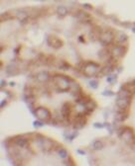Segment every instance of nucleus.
<instances>
[{"instance_id":"f257e3e1","label":"nucleus","mask_w":135,"mask_h":166,"mask_svg":"<svg viewBox=\"0 0 135 166\" xmlns=\"http://www.w3.org/2000/svg\"><path fill=\"white\" fill-rule=\"evenodd\" d=\"M56 89L58 92H68L70 90V84L72 79L69 76L63 74H57L53 77Z\"/></svg>"},{"instance_id":"f03ea898","label":"nucleus","mask_w":135,"mask_h":166,"mask_svg":"<svg viewBox=\"0 0 135 166\" xmlns=\"http://www.w3.org/2000/svg\"><path fill=\"white\" fill-rule=\"evenodd\" d=\"M101 65L93 61L86 62V63H84V65L82 67V73L88 77L97 76L99 73H101Z\"/></svg>"},{"instance_id":"7ed1b4c3","label":"nucleus","mask_w":135,"mask_h":166,"mask_svg":"<svg viewBox=\"0 0 135 166\" xmlns=\"http://www.w3.org/2000/svg\"><path fill=\"white\" fill-rule=\"evenodd\" d=\"M118 135L125 143L130 144V145L135 143V133L131 128L122 127L121 129H119Z\"/></svg>"},{"instance_id":"20e7f679","label":"nucleus","mask_w":135,"mask_h":166,"mask_svg":"<svg viewBox=\"0 0 135 166\" xmlns=\"http://www.w3.org/2000/svg\"><path fill=\"white\" fill-rule=\"evenodd\" d=\"M37 141H38L39 143V146H40L41 148H42L44 151H52L53 149H56L57 147H58V143L53 141V139H48V137H43V139H41V137H38L37 139Z\"/></svg>"},{"instance_id":"39448f33","label":"nucleus","mask_w":135,"mask_h":166,"mask_svg":"<svg viewBox=\"0 0 135 166\" xmlns=\"http://www.w3.org/2000/svg\"><path fill=\"white\" fill-rule=\"evenodd\" d=\"M33 114L38 120L42 121V122H44V123L45 122H51V120H52L51 111L45 107H38L33 112Z\"/></svg>"},{"instance_id":"423d86ee","label":"nucleus","mask_w":135,"mask_h":166,"mask_svg":"<svg viewBox=\"0 0 135 166\" xmlns=\"http://www.w3.org/2000/svg\"><path fill=\"white\" fill-rule=\"evenodd\" d=\"M115 40V35L112 31L110 30H105L102 31L101 36H99V41L101 43V45L103 46H110Z\"/></svg>"},{"instance_id":"0eeeda50","label":"nucleus","mask_w":135,"mask_h":166,"mask_svg":"<svg viewBox=\"0 0 135 166\" xmlns=\"http://www.w3.org/2000/svg\"><path fill=\"white\" fill-rule=\"evenodd\" d=\"M110 53H111V57L113 59H121L127 53V47L124 45H115L112 47V49H110Z\"/></svg>"},{"instance_id":"6e6552de","label":"nucleus","mask_w":135,"mask_h":166,"mask_svg":"<svg viewBox=\"0 0 135 166\" xmlns=\"http://www.w3.org/2000/svg\"><path fill=\"white\" fill-rule=\"evenodd\" d=\"M130 102H131V97L117 96V99H116V101H115V105H116L117 109L127 111V109L130 106Z\"/></svg>"},{"instance_id":"1a4fd4ad","label":"nucleus","mask_w":135,"mask_h":166,"mask_svg":"<svg viewBox=\"0 0 135 166\" xmlns=\"http://www.w3.org/2000/svg\"><path fill=\"white\" fill-rule=\"evenodd\" d=\"M86 124V114H77L73 121L74 128L76 130H80L82 129Z\"/></svg>"},{"instance_id":"9d476101","label":"nucleus","mask_w":135,"mask_h":166,"mask_svg":"<svg viewBox=\"0 0 135 166\" xmlns=\"http://www.w3.org/2000/svg\"><path fill=\"white\" fill-rule=\"evenodd\" d=\"M13 144L19 148H28L29 146V139L25 135H19L13 139Z\"/></svg>"},{"instance_id":"9b49d317","label":"nucleus","mask_w":135,"mask_h":166,"mask_svg":"<svg viewBox=\"0 0 135 166\" xmlns=\"http://www.w3.org/2000/svg\"><path fill=\"white\" fill-rule=\"evenodd\" d=\"M47 43H48V45H49L50 47H53V49H61V47H63V45H64L63 41L61 40L60 38H58V37H56V36H53V35L48 37Z\"/></svg>"},{"instance_id":"f8f14e48","label":"nucleus","mask_w":135,"mask_h":166,"mask_svg":"<svg viewBox=\"0 0 135 166\" xmlns=\"http://www.w3.org/2000/svg\"><path fill=\"white\" fill-rule=\"evenodd\" d=\"M61 113H62L63 117L65 118V120L67 122H70L72 118V113H73V105L69 102L65 103L62 107V112Z\"/></svg>"},{"instance_id":"ddd939ff","label":"nucleus","mask_w":135,"mask_h":166,"mask_svg":"<svg viewBox=\"0 0 135 166\" xmlns=\"http://www.w3.org/2000/svg\"><path fill=\"white\" fill-rule=\"evenodd\" d=\"M70 91L72 92V95H73V96L77 97L78 95L82 92V87H80V85L79 83L76 82V81H74L73 79H72L71 84H70Z\"/></svg>"},{"instance_id":"4468645a","label":"nucleus","mask_w":135,"mask_h":166,"mask_svg":"<svg viewBox=\"0 0 135 166\" xmlns=\"http://www.w3.org/2000/svg\"><path fill=\"white\" fill-rule=\"evenodd\" d=\"M36 79L39 83H47L50 80V73L48 71H41L37 74Z\"/></svg>"},{"instance_id":"2eb2a0df","label":"nucleus","mask_w":135,"mask_h":166,"mask_svg":"<svg viewBox=\"0 0 135 166\" xmlns=\"http://www.w3.org/2000/svg\"><path fill=\"white\" fill-rule=\"evenodd\" d=\"M76 18L78 19V20H80V22H84V23H88V21H90V14H88V12L86 11H78L77 14H76Z\"/></svg>"},{"instance_id":"dca6fc26","label":"nucleus","mask_w":135,"mask_h":166,"mask_svg":"<svg viewBox=\"0 0 135 166\" xmlns=\"http://www.w3.org/2000/svg\"><path fill=\"white\" fill-rule=\"evenodd\" d=\"M99 57L103 61H108L111 59V53H110L109 49H102L99 51Z\"/></svg>"},{"instance_id":"f3484780","label":"nucleus","mask_w":135,"mask_h":166,"mask_svg":"<svg viewBox=\"0 0 135 166\" xmlns=\"http://www.w3.org/2000/svg\"><path fill=\"white\" fill-rule=\"evenodd\" d=\"M115 121L118 123H121V122H124L126 119L128 118V114H127V111H124V110H119L116 112L115 114Z\"/></svg>"},{"instance_id":"a211bd4d","label":"nucleus","mask_w":135,"mask_h":166,"mask_svg":"<svg viewBox=\"0 0 135 166\" xmlns=\"http://www.w3.org/2000/svg\"><path fill=\"white\" fill-rule=\"evenodd\" d=\"M128 41V36L126 35L123 32H119L117 33V35L115 36V42L118 45H123L124 43H126Z\"/></svg>"},{"instance_id":"6ab92c4d","label":"nucleus","mask_w":135,"mask_h":166,"mask_svg":"<svg viewBox=\"0 0 135 166\" xmlns=\"http://www.w3.org/2000/svg\"><path fill=\"white\" fill-rule=\"evenodd\" d=\"M74 110H75L77 114H88V110H86V104H84V103H78V104L74 107Z\"/></svg>"},{"instance_id":"aec40b11","label":"nucleus","mask_w":135,"mask_h":166,"mask_svg":"<svg viewBox=\"0 0 135 166\" xmlns=\"http://www.w3.org/2000/svg\"><path fill=\"white\" fill-rule=\"evenodd\" d=\"M86 110H88V113H92L95 110H97V102H95V100L90 99V100L86 103Z\"/></svg>"},{"instance_id":"412c9836","label":"nucleus","mask_w":135,"mask_h":166,"mask_svg":"<svg viewBox=\"0 0 135 166\" xmlns=\"http://www.w3.org/2000/svg\"><path fill=\"white\" fill-rule=\"evenodd\" d=\"M79 135L80 133H79V131H66V133H64L65 137H66L68 141H74L76 137H79Z\"/></svg>"},{"instance_id":"4be33fe9","label":"nucleus","mask_w":135,"mask_h":166,"mask_svg":"<svg viewBox=\"0 0 135 166\" xmlns=\"http://www.w3.org/2000/svg\"><path fill=\"white\" fill-rule=\"evenodd\" d=\"M6 73L8 74V76H15L18 73V67L15 64H10L6 68Z\"/></svg>"},{"instance_id":"5701e85b","label":"nucleus","mask_w":135,"mask_h":166,"mask_svg":"<svg viewBox=\"0 0 135 166\" xmlns=\"http://www.w3.org/2000/svg\"><path fill=\"white\" fill-rule=\"evenodd\" d=\"M16 17H17V19H19L20 21L27 20V19L29 18V13L26 12L25 10H19V11L16 13Z\"/></svg>"},{"instance_id":"b1692460","label":"nucleus","mask_w":135,"mask_h":166,"mask_svg":"<svg viewBox=\"0 0 135 166\" xmlns=\"http://www.w3.org/2000/svg\"><path fill=\"white\" fill-rule=\"evenodd\" d=\"M57 154H58V156L60 157V158L64 159V160L69 157V152H68V150L64 147L59 148V149L57 150Z\"/></svg>"},{"instance_id":"393cba45","label":"nucleus","mask_w":135,"mask_h":166,"mask_svg":"<svg viewBox=\"0 0 135 166\" xmlns=\"http://www.w3.org/2000/svg\"><path fill=\"white\" fill-rule=\"evenodd\" d=\"M68 13H69V11H68L67 7H65V6H59V7L57 8V14L60 17L67 16Z\"/></svg>"},{"instance_id":"a878e982","label":"nucleus","mask_w":135,"mask_h":166,"mask_svg":"<svg viewBox=\"0 0 135 166\" xmlns=\"http://www.w3.org/2000/svg\"><path fill=\"white\" fill-rule=\"evenodd\" d=\"M92 147L95 150H101L102 148L104 147V143L101 141L97 139V141H95L92 143Z\"/></svg>"},{"instance_id":"bb28decb","label":"nucleus","mask_w":135,"mask_h":166,"mask_svg":"<svg viewBox=\"0 0 135 166\" xmlns=\"http://www.w3.org/2000/svg\"><path fill=\"white\" fill-rule=\"evenodd\" d=\"M106 81H107L109 84H115L117 82V74H110L107 76V79H106Z\"/></svg>"},{"instance_id":"cd10ccee","label":"nucleus","mask_w":135,"mask_h":166,"mask_svg":"<svg viewBox=\"0 0 135 166\" xmlns=\"http://www.w3.org/2000/svg\"><path fill=\"white\" fill-rule=\"evenodd\" d=\"M70 67H71V65H70L67 61H64V60H62L61 63L59 64V68L62 70H68V69H70Z\"/></svg>"},{"instance_id":"c85d7f7f","label":"nucleus","mask_w":135,"mask_h":166,"mask_svg":"<svg viewBox=\"0 0 135 166\" xmlns=\"http://www.w3.org/2000/svg\"><path fill=\"white\" fill-rule=\"evenodd\" d=\"M10 19H12V16L9 14V12H4L3 14L1 15V20L3 21H7V20H10Z\"/></svg>"},{"instance_id":"c756f323","label":"nucleus","mask_w":135,"mask_h":166,"mask_svg":"<svg viewBox=\"0 0 135 166\" xmlns=\"http://www.w3.org/2000/svg\"><path fill=\"white\" fill-rule=\"evenodd\" d=\"M43 126H44V122L38 120V119H37V121H34L33 122V127L34 128H36V129H39V128H41V127H43Z\"/></svg>"},{"instance_id":"7c9ffc66","label":"nucleus","mask_w":135,"mask_h":166,"mask_svg":"<svg viewBox=\"0 0 135 166\" xmlns=\"http://www.w3.org/2000/svg\"><path fill=\"white\" fill-rule=\"evenodd\" d=\"M88 84H90V86L92 89H97L99 88V81L97 80H90Z\"/></svg>"},{"instance_id":"2f4dec72","label":"nucleus","mask_w":135,"mask_h":166,"mask_svg":"<svg viewBox=\"0 0 135 166\" xmlns=\"http://www.w3.org/2000/svg\"><path fill=\"white\" fill-rule=\"evenodd\" d=\"M63 164L64 165H75V163H74V160H72V158L69 156L67 159H65V161L63 162Z\"/></svg>"},{"instance_id":"473e14b6","label":"nucleus","mask_w":135,"mask_h":166,"mask_svg":"<svg viewBox=\"0 0 135 166\" xmlns=\"http://www.w3.org/2000/svg\"><path fill=\"white\" fill-rule=\"evenodd\" d=\"M102 95H103V96H113V95H114V92L111 91V90H104V91L102 92Z\"/></svg>"},{"instance_id":"72a5a7b5","label":"nucleus","mask_w":135,"mask_h":166,"mask_svg":"<svg viewBox=\"0 0 135 166\" xmlns=\"http://www.w3.org/2000/svg\"><path fill=\"white\" fill-rule=\"evenodd\" d=\"M106 124H107V123H105V124H99V123H95L93 126H95V128L102 129V128H104V127H106Z\"/></svg>"},{"instance_id":"f704fd0d","label":"nucleus","mask_w":135,"mask_h":166,"mask_svg":"<svg viewBox=\"0 0 135 166\" xmlns=\"http://www.w3.org/2000/svg\"><path fill=\"white\" fill-rule=\"evenodd\" d=\"M78 153H79V154H82V155H86V152L84 151V150H82V149H78Z\"/></svg>"},{"instance_id":"c9c22d12","label":"nucleus","mask_w":135,"mask_h":166,"mask_svg":"<svg viewBox=\"0 0 135 166\" xmlns=\"http://www.w3.org/2000/svg\"><path fill=\"white\" fill-rule=\"evenodd\" d=\"M6 104H7V100H3L1 102V105H0V106H1V108H4L6 106Z\"/></svg>"},{"instance_id":"e433bc0d","label":"nucleus","mask_w":135,"mask_h":166,"mask_svg":"<svg viewBox=\"0 0 135 166\" xmlns=\"http://www.w3.org/2000/svg\"><path fill=\"white\" fill-rule=\"evenodd\" d=\"M5 85H6V81L4 80V79H2L1 83H0V86H1V88H3V87H5Z\"/></svg>"},{"instance_id":"4c0bfd02","label":"nucleus","mask_w":135,"mask_h":166,"mask_svg":"<svg viewBox=\"0 0 135 166\" xmlns=\"http://www.w3.org/2000/svg\"><path fill=\"white\" fill-rule=\"evenodd\" d=\"M84 8H88V9H91V6L90 5H86V4H84Z\"/></svg>"},{"instance_id":"58836bf2","label":"nucleus","mask_w":135,"mask_h":166,"mask_svg":"<svg viewBox=\"0 0 135 166\" xmlns=\"http://www.w3.org/2000/svg\"><path fill=\"white\" fill-rule=\"evenodd\" d=\"M79 40H80V41H82V43H84V37H82H82H80V38H79Z\"/></svg>"},{"instance_id":"ea45409f","label":"nucleus","mask_w":135,"mask_h":166,"mask_svg":"<svg viewBox=\"0 0 135 166\" xmlns=\"http://www.w3.org/2000/svg\"><path fill=\"white\" fill-rule=\"evenodd\" d=\"M132 32H133V33H135V27L132 28Z\"/></svg>"}]
</instances>
